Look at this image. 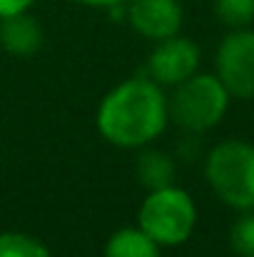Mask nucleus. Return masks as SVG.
<instances>
[{
	"instance_id": "7ed1b4c3",
	"label": "nucleus",
	"mask_w": 254,
	"mask_h": 257,
	"mask_svg": "<svg viewBox=\"0 0 254 257\" xmlns=\"http://www.w3.org/2000/svg\"><path fill=\"white\" fill-rule=\"evenodd\" d=\"M229 100L232 95L214 73H194L184 83L172 87V95H167L169 120L184 133L199 135L224 120Z\"/></svg>"
},
{
	"instance_id": "20e7f679",
	"label": "nucleus",
	"mask_w": 254,
	"mask_h": 257,
	"mask_svg": "<svg viewBox=\"0 0 254 257\" xmlns=\"http://www.w3.org/2000/svg\"><path fill=\"white\" fill-rule=\"evenodd\" d=\"M137 227L145 230L160 247H177L187 242L197 227V205L192 195L174 182L147 190L137 210Z\"/></svg>"
},
{
	"instance_id": "f8f14e48",
	"label": "nucleus",
	"mask_w": 254,
	"mask_h": 257,
	"mask_svg": "<svg viewBox=\"0 0 254 257\" xmlns=\"http://www.w3.org/2000/svg\"><path fill=\"white\" fill-rule=\"evenodd\" d=\"M214 15L229 30L249 28L254 23V0H214Z\"/></svg>"
},
{
	"instance_id": "1a4fd4ad",
	"label": "nucleus",
	"mask_w": 254,
	"mask_h": 257,
	"mask_svg": "<svg viewBox=\"0 0 254 257\" xmlns=\"http://www.w3.org/2000/svg\"><path fill=\"white\" fill-rule=\"evenodd\" d=\"M160 245L137 225L120 227L105 242V257H160Z\"/></svg>"
},
{
	"instance_id": "9d476101",
	"label": "nucleus",
	"mask_w": 254,
	"mask_h": 257,
	"mask_svg": "<svg viewBox=\"0 0 254 257\" xmlns=\"http://www.w3.org/2000/svg\"><path fill=\"white\" fill-rule=\"evenodd\" d=\"M137 172V182L145 190H157V187H167L174 182V160L167 153L155 150V148H142L135 163Z\"/></svg>"
},
{
	"instance_id": "ddd939ff",
	"label": "nucleus",
	"mask_w": 254,
	"mask_h": 257,
	"mask_svg": "<svg viewBox=\"0 0 254 257\" xmlns=\"http://www.w3.org/2000/svg\"><path fill=\"white\" fill-rule=\"evenodd\" d=\"M229 247L237 257H254V210L242 212L229 227Z\"/></svg>"
},
{
	"instance_id": "6e6552de",
	"label": "nucleus",
	"mask_w": 254,
	"mask_h": 257,
	"mask_svg": "<svg viewBox=\"0 0 254 257\" xmlns=\"http://www.w3.org/2000/svg\"><path fill=\"white\" fill-rule=\"evenodd\" d=\"M43 45V25L28 15L18 13L0 20V48L15 58H30Z\"/></svg>"
},
{
	"instance_id": "4468645a",
	"label": "nucleus",
	"mask_w": 254,
	"mask_h": 257,
	"mask_svg": "<svg viewBox=\"0 0 254 257\" xmlns=\"http://www.w3.org/2000/svg\"><path fill=\"white\" fill-rule=\"evenodd\" d=\"M35 0H0V20L18 15V13H28L33 8Z\"/></svg>"
},
{
	"instance_id": "0eeeda50",
	"label": "nucleus",
	"mask_w": 254,
	"mask_h": 257,
	"mask_svg": "<svg viewBox=\"0 0 254 257\" xmlns=\"http://www.w3.org/2000/svg\"><path fill=\"white\" fill-rule=\"evenodd\" d=\"M125 18L137 35L152 43L177 35L184 20L179 0H127Z\"/></svg>"
},
{
	"instance_id": "39448f33",
	"label": "nucleus",
	"mask_w": 254,
	"mask_h": 257,
	"mask_svg": "<svg viewBox=\"0 0 254 257\" xmlns=\"http://www.w3.org/2000/svg\"><path fill=\"white\" fill-rule=\"evenodd\" d=\"M214 75L237 100H254V30H229L214 53Z\"/></svg>"
},
{
	"instance_id": "9b49d317",
	"label": "nucleus",
	"mask_w": 254,
	"mask_h": 257,
	"mask_svg": "<svg viewBox=\"0 0 254 257\" xmlns=\"http://www.w3.org/2000/svg\"><path fill=\"white\" fill-rule=\"evenodd\" d=\"M0 257H53V252L28 232L5 230L0 232Z\"/></svg>"
},
{
	"instance_id": "2eb2a0df",
	"label": "nucleus",
	"mask_w": 254,
	"mask_h": 257,
	"mask_svg": "<svg viewBox=\"0 0 254 257\" xmlns=\"http://www.w3.org/2000/svg\"><path fill=\"white\" fill-rule=\"evenodd\" d=\"M75 3H80V5H87V8H120V5H125L127 0H75Z\"/></svg>"
},
{
	"instance_id": "f03ea898",
	"label": "nucleus",
	"mask_w": 254,
	"mask_h": 257,
	"mask_svg": "<svg viewBox=\"0 0 254 257\" xmlns=\"http://www.w3.org/2000/svg\"><path fill=\"white\" fill-rule=\"evenodd\" d=\"M204 180L227 207L254 210V143L222 140L204 158Z\"/></svg>"
},
{
	"instance_id": "f257e3e1",
	"label": "nucleus",
	"mask_w": 254,
	"mask_h": 257,
	"mask_svg": "<svg viewBox=\"0 0 254 257\" xmlns=\"http://www.w3.org/2000/svg\"><path fill=\"white\" fill-rule=\"evenodd\" d=\"M169 105L165 87L155 80L130 78L105 92L97 105V133L115 148L142 150L152 145L167 127Z\"/></svg>"
},
{
	"instance_id": "423d86ee",
	"label": "nucleus",
	"mask_w": 254,
	"mask_h": 257,
	"mask_svg": "<svg viewBox=\"0 0 254 257\" xmlns=\"http://www.w3.org/2000/svg\"><path fill=\"white\" fill-rule=\"evenodd\" d=\"M202 50L194 40L182 38L179 33L157 40L150 58H147V78L160 87H174L199 73Z\"/></svg>"
}]
</instances>
